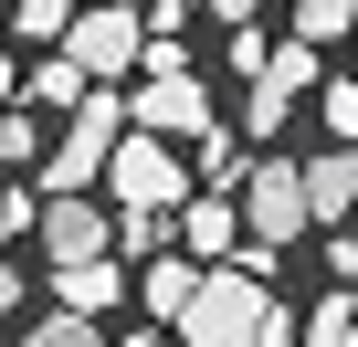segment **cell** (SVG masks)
I'll return each mask as SVG.
<instances>
[{
  "label": "cell",
  "mask_w": 358,
  "mask_h": 347,
  "mask_svg": "<svg viewBox=\"0 0 358 347\" xmlns=\"http://www.w3.org/2000/svg\"><path fill=\"white\" fill-rule=\"evenodd\" d=\"M169 242H179V221H169V211H116V253H137V263H148V253H169Z\"/></svg>",
  "instance_id": "cell-17"
},
{
  "label": "cell",
  "mask_w": 358,
  "mask_h": 347,
  "mask_svg": "<svg viewBox=\"0 0 358 347\" xmlns=\"http://www.w3.org/2000/svg\"><path fill=\"white\" fill-rule=\"evenodd\" d=\"M11 232H32V200H22V190H0V242H11Z\"/></svg>",
  "instance_id": "cell-22"
},
{
  "label": "cell",
  "mask_w": 358,
  "mask_h": 347,
  "mask_svg": "<svg viewBox=\"0 0 358 347\" xmlns=\"http://www.w3.org/2000/svg\"><path fill=\"white\" fill-rule=\"evenodd\" d=\"M22 347H106V326H95V316H74V305H53V316H43Z\"/></svg>",
  "instance_id": "cell-19"
},
{
  "label": "cell",
  "mask_w": 358,
  "mask_h": 347,
  "mask_svg": "<svg viewBox=\"0 0 358 347\" xmlns=\"http://www.w3.org/2000/svg\"><path fill=\"white\" fill-rule=\"evenodd\" d=\"M348 74H358V32H348Z\"/></svg>",
  "instance_id": "cell-25"
},
{
  "label": "cell",
  "mask_w": 358,
  "mask_h": 347,
  "mask_svg": "<svg viewBox=\"0 0 358 347\" xmlns=\"http://www.w3.org/2000/svg\"><path fill=\"white\" fill-rule=\"evenodd\" d=\"M190 284H201V263H190V253H179V242L137 263V295H148V316H158V326H169L179 305H190Z\"/></svg>",
  "instance_id": "cell-13"
},
{
  "label": "cell",
  "mask_w": 358,
  "mask_h": 347,
  "mask_svg": "<svg viewBox=\"0 0 358 347\" xmlns=\"http://www.w3.org/2000/svg\"><path fill=\"white\" fill-rule=\"evenodd\" d=\"M95 179L116 190V211H179V200L201 190L190 158H179V137H148V126H116V147H106Z\"/></svg>",
  "instance_id": "cell-2"
},
{
  "label": "cell",
  "mask_w": 358,
  "mask_h": 347,
  "mask_svg": "<svg viewBox=\"0 0 358 347\" xmlns=\"http://www.w3.org/2000/svg\"><path fill=\"white\" fill-rule=\"evenodd\" d=\"M316 126L327 137H358V74H316Z\"/></svg>",
  "instance_id": "cell-18"
},
{
  "label": "cell",
  "mask_w": 358,
  "mask_h": 347,
  "mask_svg": "<svg viewBox=\"0 0 358 347\" xmlns=\"http://www.w3.org/2000/svg\"><path fill=\"white\" fill-rule=\"evenodd\" d=\"M295 190H306V221H348L358 211V137H327L316 158H295Z\"/></svg>",
  "instance_id": "cell-9"
},
{
  "label": "cell",
  "mask_w": 358,
  "mask_h": 347,
  "mask_svg": "<svg viewBox=\"0 0 358 347\" xmlns=\"http://www.w3.org/2000/svg\"><path fill=\"white\" fill-rule=\"evenodd\" d=\"M64 22H74V0H11V32L22 43H64Z\"/></svg>",
  "instance_id": "cell-20"
},
{
  "label": "cell",
  "mask_w": 358,
  "mask_h": 347,
  "mask_svg": "<svg viewBox=\"0 0 358 347\" xmlns=\"http://www.w3.org/2000/svg\"><path fill=\"white\" fill-rule=\"evenodd\" d=\"M116 295H127L116 253H85V263H53V305H74V316H106Z\"/></svg>",
  "instance_id": "cell-11"
},
{
  "label": "cell",
  "mask_w": 358,
  "mask_h": 347,
  "mask_svg": "<svg viewBox=\"0 0 358 347\" xmlns=\"http://www.w3.org/2000/svg\"><path fill=\"white\" fill-rule=\"evenodd\" d=\"M316 74H327L316 43H264V64L243 74V137H274V126L316 95Z\"/></svg>",
  "instance_id": "cell-4"
},
{
  "label": "cell",
  "mask_w": 358,
  "mask_h": 347,
  "mask_svg": "<svg viewBox=\"0 0 358 347\" xmlns=\"http://www.w3.org/2000/svg\"><path fill=\"white\" fill-rule=\"evenodd\" d=\"M11 84H22V74H11V53H0V105H11Z\"/></svg>",
  "instance_id": "cell-24"
},
{
  "label": "cell",
  "mask_w": 358,
  "mask_h": 347,
  "mask_svg": "<svg viewBox=\"0 0 358 347\" xmlns=\"http://www.w3.org/2000/svg\"><path fill=\"white\" fill-rule=\"evenodd\" d=\"M348 32H358V0H295V43L327 53V43H348Z\"/></svg>",
  "instance_id": "cell-15"
},
{
  "label": "cell",
  "mask_w": 358,
  "mask_h": 347,
  "mask_svg": "<svg viewBox=\"0 0 358 347\" xmlns=\"http://www.w3.org/2000/svg\"><path fill=\"white\" fill-rule=\"evenodd\" d=\"M222 105H211V84L179 64V74H148L137 95H127V126H148V137H201Z\"/></svg>",
  "instance_id": "cell-8"
},
{
  "label": "cell",
  "mask_w": 358,
  "mask_h": 347,
  "mask_svg": "<svg viewBox=\"0 0 358 347\" xmlns=\"http://www.w3.org/2000/svg\"><path fill=\"white\" fill-rule=\"evenodd\" d=\"M295 347H358V295L337 284V295H327V305H316V316L295 326Z\"/></svg>",
  "instance_id": "cell-14"
},
{
  "label": "cell",
  "mask_w": 358,
  "mask_h": 347,
  "mask_svg": "<svg viewBox=\"0 0 358 347\" xmlns=\"http://www.w3.org/2000/svg\"><path fill=\"white\" fill-rule=\"evenodd\" d=\"M327 274H337V284H358V242H348L337 221H327Z\"/></svg>",
  "instance_id": "cell-21"
},
{
  "label": "cell",
  "mask_w": 358,
  "mask_h": 347,
  "mask_svg": "<svg viewBox=\"0 0 358 347\" xmlns=\"http://www.w3.org/2000/svg\"><path fill=\"white\" fill-rule=\"evenodd\" d=\"M32 158H43V116L11 95V105H0V168H32Z\"/></svg>",
  "instance_id": "cell-16"
},
{
  "label": "cell",
  "mask_w": 358,
  "mask_h": 347,
  "mask_svg": "<svg viewBox=\"0 0 358 347\" xmlns=\"http://www.w3.org/2000/svg\"><path fill=\"white\" fill-rule=\"evenodd\" d=\"M264 274H243V263H201V284H190V305H179L169 326H179V347H253V326H264Z\"/></svg>",
  "instance_id": "cell-1"
},
{
  "label": "cell",
  "mask_w": 358,
  "mask_h": 347,
  "mask_svg": "<svg viewBox=\"0 0 358 347\" xmlns=\"http://www.w3.org/2000/svg\"><path fill=\"white\" fill-rule=\"evenodd\" d=\"M116 126H127V95H95V84H85V95L64 105V137L43 147V179H53V190H85L95 168H106V147H116Z\"/></svg>",
  "instance_id": "cell-5"
},
{
  "label": "cell",
  "mask_w": 358,
  "mask_h": 347,
  "mask_svg": "<svg viewBox=\"0 0 358 347\" xmlns=\"http://www.w3.org/2000/svg\"><path fill=\"white\" fill-rule=\"evenodd\" d=\"M32 242H43V263H85V253H116V211H95L85 190H53V200H32Z\"/></svg>",
  "instance_id": "cell-7"
},
{
  "label": "cell",
  "mask_w": 358,
  "mask_h": 347,
  "mask_svg": "<svg viewBox=\"0 0 358 347\" xmlns=\"http://www.w3.org/2000/svg\"><path fill=\"white\" fill-rule=\"evenodd\" d=\"M169 221H179V253H190V263H222V253L243 242V211H232V190H190Z\"/></svg>",
  "instance_id": "cell-10"
},
{
  "label": "cell",
  "mask_w": 358,
  "mask_h": 347,
  "mask_svg": "<svg viewBox=\"0 0 358 347\" xmlns=\"http://www.w3.org/2000/svg\"><path fill=\"white\" fill-rule=\"evenodd\" d=\"M22 305V263H0V316H11Z\"/></svg>",
  "instance_id": "cell-23"
},
{
  "label": "cell",
  "mask_w": 358,
  "mask_h": 347,
  "mask_svg": "<svg viewBox=\"0 0 358 347\" xmlns=\"http://www.w3.org/2000/svg\"><path fill=\"white\" fill-rule=\"evenodd\" d=\"M137 43H148V22H137V0H74V22H64V53L95 74V84H116V74H137Z\"/></svg>",
  "instance_id": "cell-6"
},
{
  "label": "cell",
  "mask_w": 358,
  "mask_h": 347,
  "mask_svg": "<svg viewBox=\"0 0 358 347\" xmlns=\"http://www.w3.org/2000/svg\"><path fill=\"white\" fill-rule=\"evenodd\" d=\"M232 211H243V242H264V253H295L316 232L306 221V190H295V158H253L232 179Z\"/></svg>",
  "instance_id": "cell-3"
},
{
  "label": "cell",
  "mask_w": 358,
  "mask_h": 347,
  "mask_svg": "<svg viewBox=\"0 0 358 347\" xmlns=\"http://www.w3.org/2000/svg\"><path fill=\"white\" fill-rule=\"evenodd\" d=\"M85 84H95V74H85V64H74V53H43V64H32V74H22V84H11V95H22V105H32V116H43V126H53V116H64V105H74V95H85Z\"/></svg>",
  "instance_id": "cell-12"
}]
</instances>
